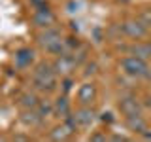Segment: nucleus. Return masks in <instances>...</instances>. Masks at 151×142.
Masks as SVG:
<instances>
[{
  "label": "nucleus",
  "instance_id": "14",
  "mask_svg": "<svg viewBox=\"0 0 151 142\" xmlns=\"http://www.w3.org/2000/svg\"><path fill=\"white\" fill-rule=\"evenodd\" d=\"M72 135H74V131L70 129V127L66 125L64 121L60 123V125L53 127V131H49V138H51V140H68Z\"/></svg>",
  "mask_w": 151,
  "mask_h": 142
},
{
  "label": "nucleus",
  "instance_id": "24",
  "mask_svg": "<svg viewBox=\"0 0 151 142\" xmlns=\"http://www.w3.org/2000/svg\"><path fill=\"white\" fill-rule=\"evenodd\" d=\"M28 2H30L32 8H44V6H49V4H47V0H28Z\"/></svg>",
  "mask_w": 151,
  "mask_h": 142
},
{
  "label": "nucleus",
  "instance_id": "4",
  "mask_svg": "<svg viewBox=\"0 0 151 142\" xmlns=\"http://www.w3.org/2000/svg\"><path fill=\"white\" fill-rule=\"evenodd\" d=\"M121 30H123V36H125V38H130L132 42L142 40V38L149 36V28L145 27V25H142V21H140L138 17L123 21L121 23Z\"/></svg>",
  "mask_w": 151,
  "mask_h": 142
},
{
  "label": "nucleus",
  "instance_id": "2",
  "mask_svg": "<svg viewBox=\"0 0 151 142\" xmlns=\"http://www.w3.org/2000/svg\"><path fill=\"white\" fill-rule=\"evenodd\" d=\"M119 68H121V72L125 76H129V78L142 80V78H145V74H147V70H149V63H147V59H142V57L127 53L119 61Z\"/></svg>",
  "mask_w": 151,
  "mask_h": 142
},
{
  "label": "nucleus",
  "instance_id": "21",
  "mask_svg": "<svg viewBox=\"0 0 151 142\" xmlns=\"http://www.w3.org/2000/svg\"><path fill=\"white\" fill-rule=\"evenodd\" d=\"M98 120H100L102 123H108V125H111V123L115 121V116H113V112L106 110V112H102L100 116H98Z\"/></svg>",
  "mask_w": 151,
  "mask_h": 142
},
{
  "label": "nucleus",
  "instance_id": "11",
  "mask_svg": "<svg viewBox=\"0 0 151 142\" xmlns=\"http://www.w3.org/2000/svg\"><path fill=\"white\" fill-rule=\"evenodd\" d=\"M125 123H127V127H129V131L132 133H136V135H145L149 129H147V121H145V117L142 116H132V117H125Z\"/></svg>",
  "mask_w": 151,
  "mask_h": 142
},
{
  "label": "nucleus",
  "instance_id": "15",
  "mask_svg": "<svg viewBox=\"0 0 151 142\" xmlns=\"http://www.w3.org/2000/svg\"><path fill=\"white\" fill-rule=\"evenodd\" d=\"M21 121L25 123V125H28V127H36V125H40V123L44 121V117L40 116V112H38L36 108H30V110H23Z\"/></svg>",
  "mask_w": 151,
  "mask_h": 142
},
{
  "label": "nucleus",
  "instance_id": "29",
  "mask_svg": "<svg viewBox=\"0 0 151 142\" xmlns=\"http://www.w3.org/2000/svg\"><path fill=\"white\" fill-rule=\"evenodd\" d=\"M147 42H149V44H151V32H149V38H147Z\"/></svg>",
  "mask_w": 151,
  "mask_h": 142
},
{
  "label": "nucleus",
  "instance_id": "18",
  "mask_svg": "<svg viewBox=\"0 0 151 142\" xmlns=\"http://www.w3.org/2000/svg\"><path fill=\"white\" fill-rule=\"evenodd\" d=\"M138 19L142 21V25H145L151 30V9H142L138 13Z\"/></svg>",
  "mask_w": 151,
  "mask_h": 142
},
{
  "label": "nucleus",
  "instance_id": "16",
  "mask_svg": "<svg viewBox=\"0 0 151 142\" xmlns=\"http://www.w3.org/2000/svg\"><path fill=\"white\" fill-rule=\"evenodd\" d=\"M53 104H55V114L59 117H63V120L68 116V114H72L70 112V101H68V97H66L64 93L60 95V97H57V101Z\"/></svg>",
  "mask_w": 151,
  "mask_h": 142
},
{
  "label": "nucleus",
  "instance_id": "7",
  "mask_svg": "<svg viewBox=\"0 0 151 142\" xmlns=\"http://www.w3.org/2000/svg\"><path fill=\"white\" fill-rule=\"evenodd\" d=\"M96 85H94L93 82H85L79 85V89H78V104L79 106H93V102L96 101Z\"/></svg>",
  "mask_w": 151,
  "mask_h": 142
},
{
  "label": "nucleus",
  "instance_id": "22",
  "mask_svg": "<svg viewBox=\"0 0 151 142\" xmlns=\"http://www.w3.org/2000/svg\"><path fill=\"white\" fill-rule=\"evenodd\" d=\"M89 140H93V142H106V140H110V136L106 135V133H100V131H94L91 136H89Z\"/></svg>",
  "mask_w": 151,
  "mask_h": 142
},
{
  "label": "nucleus",
  "instance_id": "19",
  "mask_svg": "<svg viewBox=\"0 0 151 142\" xmlns=\"http://www.w3.org/2000/svg\"><path fill=\"white\" fill-rule=\"evenodd\" d=\"M96 70H98V64L94 63V61H87V63H85L83 76H93V74H96Z\"/></svg>",
  "mask_w": 151,
  "mask_h": 142
},
{
  "label": "nucleus",
  "instance_id": "25",
  "mask_svg": "<svg viewBox=\"0 0 151 142\" xmlns=\"http://www.w3.org/2000/svg\"><path fill=\"white\" fill-rule=\"evenodd\" d=\"M110 140H121V142H127V140H130V138H129V136H125V135H117V133H115V135H111V136H110Z\"/></svg>",
  "mask_w": 151,
  "mask_h": 142
},
{
  "label": "nucleus",
  "instance_id": "13",
  "mask_svg": "<svg viewBox=\"0 0 151 142\" xmlns=\"http://www.w3.org/2000/svg\"><path fill=\"white\" fill-rule=\"evenodd\" d=\"M42 99L38 97L34 91H25L19 97V106L23 108V110H30V108H38V104H40Z\"/></svg>",
  "mask_w": 151,
  "mask_h": 142
},
{
  "label": "nucleus",
  "instance_id": "8",
  "mask_svg": "<svg viewBox=\"0 0 151 142\" xmlns=\"http://www.w3.org/2000/svg\"><path fill=\"white\" fill-rule=\"evenodd\" d=\"M74 117H76V121H78L79 129H87V127H91L93 123L98 120L96 112L93 110V106H79L78 110L74 112Z\"/></svg>",
  "mask_w": 151,
  "mask_h": 142
},
{
  "label": "nucleus",
  "instance_id": "17",
  "mask_svg": "<svg viewBox=\"0 0 151 142\" xmlns=\"http://www.w3.org/2000/svg\"><path fill=\"white\" fill-rule=\"evenodd\" d=\"M36 110L40 112V116L45 120V117H49V116H53V114H55V104L51 102V101H40V104H38Z\"/></svg>",
  "mask_w": 151,
  "mask_h": 142
},
{
  "label": "nucleus",
  "instance_id": "9",
  "mask_svg": "<svg viewBox=\"0 0 151 142\" xmlns=\"http://www.w3.org/2000/svg\"><path fill=\"white\" fill-rule=\"evenodd\" d=\"M123 49H125L129 55H136V57H142V59H149L151 57V44L147 40L145 42L136 40V42H132V44L125 46Z\"/></svg>",
  "mask_w": 151,
  "mask_h": 142
},
{
  "label": "nucleus",
  "instance_id": "26",
  "mask_svg": "<svg viewBox=\"0 0 151 142\" xmlns=\"http://www.w3.org/2000/svg\"><path fill=\"white\" fill-rule=\"evenodd\" d=\"M142 104H144V108H151V95H145Z\"/></svg>",
  "mask_w": 151,
  "mask_h": 142
},
{
  "label": "nucleus",
  "instance_id": "1",
  "mask_svg": "<svg viewBox=\"0 0 151 142\" xmlns=\"http://www.w3.org/2000/svg\"><path fill=\"white\" fill-rule=\"evenodd\" d=\"M57 74L53 64L49 63H40L36 64L34 72H32V87H34V91H40V93H53L57 89V83H59V80H57Z\"/></svg>",
  "mask_w": 151,
  "mask_h": 142
},
{
  "label": "nucleus",
  "instance_id": "23",
  "mask_svg": "<svg viewBox=\"0 0 151 142\" xmlns=\"http://www.w3.org/2000/svg\"><path fill=\"white\" fill-rule=\"evenodd\" d=\"M66 12H68L70 15L78 13V12H79V0H70V2L66 4Z\"/></svg>",
  "mask_w": 151,
  "mask_h": 142
},
{
  "label": "nucleus",
  "instance_id": "3",
  "mask_svg": "<svg viewBox=\"0 0 151 142\" xmlns=\"http://www.w3.org/2000/svg\"><path fill=\"white\" fill-rule=\"evenodd\" d=\"M117 108H119L121 116L123 117H132V116H140L142 112H144V104L136 95L132 93H125L119 97V101H117Z\"/></svg>",
  "mask_w": 151,
  "mask_h": 142
},
{
  "label": "nucleus",
  "instance_id": "5",
  "mask_svg": "<svg viewBox=\"0 0 151 142\" xmlns=\"http://www.w3.org/2000/svg\"><path fill=\"white\" fill-rule=\"evenodd\" d=\"M79 66L78 59H76L74 53H63V55H57L53 61V68L57 74L60 76H72V72Z\"/></svg>",
  "mask_w": 151,
  "mask_h": 142
},
{
  "label": "nucleus",
  "instance_id": "12",
  "mask_svg": "<svg viewBox=\"0 0 151 142\" xmlns=\"http://www.w3.org/2000/svg\"><path fill=\"white\" fill-rule=\"evenodd\" d=\"M34 63V51L30 47H21L15 53V66L17 68H28Z\"/></svg>",
  "mask_w": 151,
  "mask_h": 142
},
{
  "label": "nucleus",
  "instance_id": "27",
  "mask_svg": "<svg viewBox=\"0 0 151 142\" xmlns=\"http://www.w3.org/2000/svg\"><path fill=\"white\" fill-rule=\"evenodd\" d=\"M13 140H28V136H23V135H17V136H13Z\"/></svg>",
  "mask_w": 151,
  "mask_h": 142
},
{
  "label": "nucleus",
  "instance_id": "6",
  "mask_svg": "<svg viewBox=\"0 0 151 142\" xmlns=\"http://www.w3.org/2000/svg\"><path fill=\"white\" fill-rule=\"evenodd\" d=\"M30 21H32V25L36 28L42 30V28L53 27L57 23V17L49 9V6H44V8H34V12H32V15H30Z\"/></svg>",
  "mask_w": 151,
  "mask_h": 142
},
{
  "label": "nucleus",
  "instance_id": "20",
  "mask_svg": "<svg viewBox=\"0 0 151 142\" xmlns=\"http://www.w3.org/2000/svg\"><path fill=\"white\" fill-rule=\"evenodd\" d=\"M72 83H74L72 76H63V82H60V85H63V93H64V95L70 93V89H72Z\"/></svg>",
  "mask_w": 151,
  "mask_h": 142
},
{
  "label": "nucleus",
  "instance_id": "10",
  "mask_svg": "<svg viewBox=\"0 0 151 142\" xmlns=\"http://www.w3.org/2000/svg\"><path fill=\"white\" fill-rule=\"evenodd\" d=\"M38 44H40L42 47H45V46H49L51 42H55V40H59V38H63V32H60V28L59 27H47V28H42L40 32H38Z\"/></svg>",
  "mask_w": 151,
  "mask_h": 142
},
{
  "label": "nucleus",
  "instance_id": "28",
  "mask_svg": "<svg viewBox=\"0 0 151 142\" xmlns=\"http://www.w3.org/2000/svg\"><path fill=\"white\" fill-rule=\"evenodd\" d=\"M142 138H144V140H151V133L147 131V133H145V135H142Z\"/></svg>",
  "mask_w": 151,
  "mask_h": 142
}]
</instances>
